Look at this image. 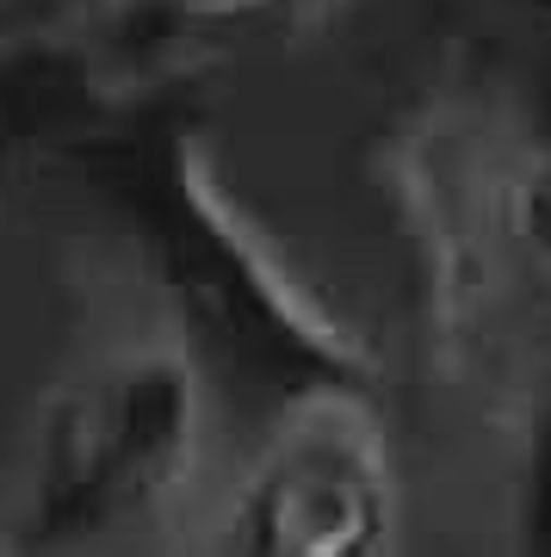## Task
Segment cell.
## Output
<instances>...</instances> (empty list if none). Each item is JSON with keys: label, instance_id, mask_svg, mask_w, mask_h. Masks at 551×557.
Instances as JSON below:
<instances>
[{"label": "cell", "instance_id": "1", "mask_svg": "<svg viewBox=\"0 0 551 557\" xmlns=\"http://www.w3.org/2000/svg\"><path fill=\"white\" fill-rule=\"evenodd\" d=\"M198 453V384L174 347H124L50 384L25 428L7 539L69 557L156 515Z\"/></svg>", "mask_w": 551, "mask_h": 557}, {"label": "cell", "instance_id": "2", "mask_svg": "<svg viewBox=\"0 0 551 557\" xmlns=\"http://www.w3.org/2000/svg\"><path fill=\"white\" fill-rule=\"evenodd\" d=\"M391 483L372 440L341 416H304L273 440L236 502V557H384Z\"/></svg>", "mask_w": 551, "mask_h": 557}, {"label": "cell", "instance_id": "3", "mask_svg": "<svg viewBox=\"0 0 551 557\" xmlns=\"http://www.w3.org/2000/svg\"><path fill=\"white\" fill-rule=\"evenodd\" d=\"M0 557H20L13 552V539H7V527H0Z\"/></svg>", "mask_w": 551, "mask_h": 557}]
</instances>
